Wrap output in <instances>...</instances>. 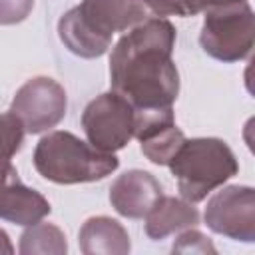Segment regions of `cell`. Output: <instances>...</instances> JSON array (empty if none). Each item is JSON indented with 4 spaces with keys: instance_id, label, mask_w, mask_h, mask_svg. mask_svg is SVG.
<instances>
[{
    "instance_id": "obj_13",
    "label": "cell",
    "mask_w": 255,
    "mask_h": 255,
    "mask_svg": "<svg viewBox=\"0 0 255 255\" xmlns=\"http://www.w3.org/2000/svg\"><path fill=\"white\" fill-rule=\"evenodd\" d=\"M199 223V211L193 203L169 195H161L145 215V233L151 239H163L171 233L195 227Z\"/></svg>"
},
{
    "instance_id": "obj_19",
    "label": "cell",
    "mask_w": 255,
    "mask_h": 255,
    "mask_svg": "<svg viewBox=\"0 0 255 255\" xmlns=\"http://www.w3.org/2000/svg\"><path fill=\"white\" fill-rule=\"evenodd\" d=\"M181 2H183V8H185V14L193 16V14L205 12L207 8L223 6V4H233V2H241V0H181Z\"/></svg>"
},
{
    "instance_id": "obj_2",
    "label": "cell",
    "mask_w": 255,
    "mask_h": 255,
    "mask_svg": "<svg viewBox=\"0 0 255 255\" xmlns=\"http://www.w3.org/2000/svg\"><path fill=\"white\" fill-rule=\"evenodd\" d=\"M147 18L141 0H82L58 22L64 46L80 58H100L116 32H128Z\"/></svg>"
},
{
    "instance_id": "obj_12",
    "label": "cell",
    "mask_w": 255,
    "mask_h": 255,
    "mask_svg": "<svg viewBox=\"0 0 255 255\" xmlns=\"http://www.w3.org/2000/svg\"><path fill=\"white\" fill-rule=\"evenodd\" d=\"M78 243L86 255H126L131 249L126 227L108 215L86 219L80 229Z\"/></svg>"
},
{
    "instance_id": "obj_11",
    "label": "cell",
    "mask_w": 255,
    "mask_h": 255,
    "mask_svg": "<svg viewBox=\"0 0 255 255\" xmlns=\"http://www.w3.org/2000/svg\"><path fill=\"white\" fill-rule=\"evenodd\" d=\"M161 195L159 181L143 169H129L118 175L110 187L112 207L128 219H143Z\"/></svg>"
},
{
    "instance_id": "obj_1",
    "label": "cell",
    "mask_w": 255,
    "mask_h": 255,
    "mask_svg": "<svg viewBox=\"0 0 255 255\" xmlns=\"http://www.w3.org/2000/svg\"><path fill=\"white\" fill-rule=\"evenodd\" d=\"M175 28L165 18H145L112 48L110 84L133 110L171 108L179 94V72L171 58Z\"/></svg>"
},
{
    "instance_id": "obj_6",
    "label": "cell",
    "mask_w": 255,
    "mask_h": 255,
    "mask_svg": "<svg viewBox=\"0 0 255 255\" xmlns=\"http://www.w3.org/2000/svg\"><path fill=\"white\" fill-rule=\"evenodd\" d=\"M135 110L120 94L106 92L94 98L82 114V128L88 141L102 151H118L133 137Z\"/></svg>"
},
{
    "instance_id": "obj_5",
    "label": "cell",
    "mask_w": 255,
    "mask_h": 255,
    "mask_svg": "<svg viewBox=\"0 0 255 255\" xmlns=\"http://www.w3.org/2000/svg\"><path fill=\"white\" fill-rule=\"evenodd\" d=\"M199 44L219 62L247 58L255 44V16L247 0L205 10Z\"/></svg>"
},
{
    "instance_id": "obj_3",
    "label": "cell",
    "mask_w": 255,
    "mask_h": 255,
    "mask_svg": "<svg viewBox=\"0 0 255 255\" xmlns=\"http://www.w3.org/2000/svg\"><path fill=\"white\" fill-rule=\"evenodd\" d=\"M118 165L120 159L114 153L102 151L90 141L62 129L46 133L34 149L36 171L44 179L60 185L104 179Z\"/></svg>"
},
{
    "instance_id": "obj_20",
    "label": "cell",
    "mask_w": 255,
    "mask_h": 255,
    "mask_svg": "<svg viewBox=\"0 0 255 255\" xmlns=\"http://www.w3.org/2000/svg\"><path fill=\"white\" fill-rule=\"evenodd\" d=\"M0 253H14V245L10 243V237L4 229H0Z\"/></svg>"
},
{
    "instance_id": "obj_4",
    "label": "cell",
    "mask_w": 255,
    "mask_h": 255,
    "mask_svg": "<svg viewBox=\"0 0 255 255\" xmlns=\"http://www.w3.org/2000/svg\"><path fill=\"white\" fill-rule=\"evenodd\" d=\"M181 197L189 203L203 201L239 171L231 147L219 137L185 139L169 161Z\"/></svg>"
},
{
    "instance_id": "obj_18",
    "label": "cell",
    "mask_w": 255,
    "mask_h": 255,
    "mask_svg": "<svg viewBox=\"0 0 255 255\" xmlns=\"http://www.w3.org/2000/svg\"><path fill=\"white\" fill-rule=\"evenodd\" d=\"M141 2L157 18H165V16H187L181 0H141Z\"/></svg>"
},
{
    "instance_id": "obj_8",
    "label": "cell",
    "mask_w": 255,
    "mask_h": 255,
    "mask_svg": "<svg viewBox=\"0 0 255 255\" xmlns=\"http://www.w3.org/2000/svg\"><path fill=\"white\" fill-rule=\"evenodd\" d=\"M205 223L211 231L235 241H255V191L249 185H227L205 207Z\"/></svg>"
},
{
    "instance_id": "obj_14",
    "label": "cell",
    "mask_w": 255,
    "mask_h": 255,
    "mask_svg": "<svg viewBox=\"0 0 255 255\" xmlns=\"http://www.w3.org/2000/svg\"><path fill=\"white\" fill-rule=\"evenodd\" d=\"M18 251L22 255H34V253L64 255L68 251V243L64 231L58 225L40 219L32 225H26V231L20 235Z\"/></svg>"
},
{
    "instance_id": "obj_9",
    "label": "cell",
    "mask_w": 255,
    "mask_h": 255,
    "mask_svg": "<svg viewBox=\"0 0 255 255\" xmlns=\"http://www.w3.org/2000/svg\"><path fill=\"white\" fill-rule=\"evenodd\" d=\"M133 137L141 143V153L155 165H169L185 141L183 131L175 126L171 108L159 110H135Z\"/></svg>"
},
{
    "instance_id": "obj_7",
    "label": "cell",
    "mask_w": 255,
    "mask_h": 255,
    "mask_svg": "<svg viewBox=\"0 0 255 255\" xmlns=\"http://www.w3.org/2000/svg\"><path fill=\"white\" fill-rule=\"evenodd\" d=\"M66 90L54 78L36 76L22 84L12 100L10 112L28 133H42L58 126L66 116Z\"/></svg>"
},
{
    "instance_id": "obj_15",
    "label": "cell",
    "mask_w": 255,
    "mask_h": 255,
    "mask_svg": "<svg viewBox=\"0 0 255 255\" xmlns=\"http://www.w3.org/2000/svg\"><path fill=\"white\" fill-rule=\"evenodd\" d=\"M24 126L22 122L12 114H0V157L10 159L12 155H16L22 147L24 141Z\"/></svg>"
},
{
    "instance_id": "obj_10",
    "label": "cell",
    "mask_w": 255,
    "mask_h": 255,
    "mask_svg": "<svg viewBox=\"0 0 255 255\" xmlns=\"http://www.w3.org/2000/svg\"><path fill=\"white\" fill-rule=\"evenodd\" d=\"M48 199L24 185L10 159L0 157V219L16 225H32L50 213Z\"/></svg>"
},
{
    "instance_id": "obj_16",
    "label": "cell",
    "mask_w": 255,
    "mask_h": 255,
    "mask_svg": "<svg viewBox=\"0 0 255 255\" xmlns=\"http://www.w3.org/2000/svg\"><path fill=\"white\" fill-rule=\"evenodd\" d=\"M171 249L173 253H215V247L209 241V237H205L201 231L191 227L177 237Z\"/></svg>"
},
{
    "instance_id": "obj_17",
    "label": "cell",
    "mask_w": 255,
    "mask_h": 255,
    "mask_svg": "<svg viewBox=\"0 0 255 255\" xmlns=\"http://www.w3.org/2000/svg\"><path fill=\"white\" fill-rule=\"evenodd\" d=\"M34 0H0V26H12L28 18Z\"/></svg>"
}]
</instances>
